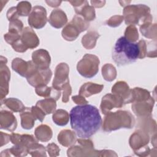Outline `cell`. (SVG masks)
<instances>
[{"label":"cell","mask_w":157,"mask_h":157,"mask_svg":"<svg viewBox=\"0 0 157 157\" xmlns=\"http://www.w3.org/2000/svg\"><path fill=\"white\" fill-rule=\"evenodd\" d=\"M61 90H63V92L62 101L64 103H66L67 102L69 101V96L71 94V93H72V89L69 85V82L64 84L61 87Z\"/></svg>","instance_id":"d590c367"},{"label":"cell","mask_w":157,"mask_h":157,"mask_svg":"<svg viewBox=\"0 0 157 157\" xmlns=\"http://www.w3.org/2000/svg\"><path fill=\"white\" fill-rule=\"evenodd\" d=\"M151 98L150 92L147 90L141 88H134L131 90L129 103L143 101L149 99Z\"/></svg>","instance_id":"603a6c76"},{"label":"cell","mask_w":157,"mask_h":157,"mask_svg":"<svg viewBox=\"0 0 157 157\" xmlns=\"http://www.w3.org/2000/svg\"><path fill=\"white\" fill-rule=\"evenodd\" d=\"M32 61L40 70L49 69L51 58L48 51L44 49H39L32 53Z\"/></svg>","instance_id":"4fadbf2b"},{"label":"cell","mask_w":157,"mask_h":157,"mask_svg":"<svg viewBox=\"0 0 157 157\" xmlns=\"http://www.w3.org/2000/svg\"><path fill=\"white\" fill-rule=\"evenodd\" d=\"M1 129L10 131L15 130L17 126V121L13 113L7 110H1L0 112Z\"/></svg>","instance_id":"e0dca14e"},{"label":"cell","mask_w":157,"mask_h":157,"mask_svg":"<svg viewBox=\"0 0 157 157\" xmlns=\"http://www.w3.org/2000/svg\"><path fill=\"white\" fill-rule=\"evenodd\" d=\"M89 26V21L85 20L80 15H75L72 21L67 24L62 30V36L66 40H74L79 34L85 31Z\"/></svg>","instance_id":"5b68a950"},{"label":"cell","mask_w":157,"mask_h":157,"mask_svg":"<svg viewBox=\"0 0 157 157\" xmlns=\"http://www.w3.org/2000/svg\"><path fill=\"white\" fill-rule=\"evenodd\" d=\"M20 39L27 48H34L39 44L38 37L34 30L29 27H25L23 29Z\"/></svg>","instance_id":"2e32d148"},{"label":"cell","mask_w":157,"mask_h":157,"mask_svg":"<svg viewBox=\"0 0 157 157\" xmlns=\"http://www.w3.org/2000/svg\"><path fill=\"white\" fill-rule=\"evenodd\" d=\"M104 88L103 85L87 82L83 84L79 90V94L85 97H89L93 94L100 93Z\"/></svg>","instance_id":"44dd1931"},{"label":"cell","mask_w":157,"mask_h":157,"mask_svg":"<svg viewBox=\"0 0 157 157\" xmlns=\"http://www.w3.org/2000/svg\"><path fill=\"white\" fill-rule=\"evenodd\" d=\"M47 151L50 156H56L59 154V148L54 143L49 144L47 146Z\"/></svg>","instance_id":"f35d334b"},{"label":"cell","mask_w":157,"mask_h":157,"mask_svg":"<svg viewBox=\"0 0 157 157\" xmlns=\"http://www.w3.org/2000/svg\"><path fill=\"white\" fill-rule=\"evenodd\" d=\"M37 139L41 142H48L52 137V131L50 126L41 124L36 128L34 132Z\"/></svg>","instance_id":"d4e9b609"},{"label":"cell","mask_w":157,"mask_h":157,"mask_svg":"<svg viewBox=\"0 0 157 157\" xmlns=\"http://www.w3.org/2000/svg\"><path fill=\"white\" fill-rule=\"evenodd\" d=\"M156 24L152 25L151 23H147L140 26L141 33L145 37L148 39L153 38L155 40L156 39Z\"/></svg>","instance_id":"f546056e"},{"label":"cell","mask_w":157,"mask_h":157,"mask_svg":"<svg viewBox=\"0 0 157 157\" xmlns=\"http://www.w3.org/2000/svg\"><path fill=\"white\" fill-rule=\"evenodd\" d=\"M52 76V72L50 69L40 70L38 69L32 75L27 78L29 85L36 88L38 86L47 85Z\"/></svg>","instance_id":"8fae6325"},{"label":"cell","mask_w":157,"mask_h":157,"mask_svg":"<svg viewBox=\"0 0 157 157\" xmlns=\"http://www.w3.org/2000/svg\"><path fill=\"white\" fill-rule=\"evenodd\" d=\"M113 94L120 97L124 101V104L129 103L131 90L125 82L120 81L117 82L112 88Z\"/></svg>","instance_id":"d6986e66"},{"label":"cell","mask_w":157,"mask_h":157,"mask_svg":"<svg viewBox=\"0 0 157 157\" xmlns=\"http://www.w3.org/2000/svg\"><path fill=\"white\" fill-rule=\"evenodd\" d=\"M12 68L22 77L26 78L35 73L38 68L33 61H25L21 58H14L12 62Z\"/></svg>","instance_id":"ba28073f"},{"label":"cell","mask_w":157,"mask_h":157,"mask_svg":"<svg viewBox=\"0 0 157 157\" xmlns=\"http://www.w3.org/2000/svg\"><path fill=\"white\" fill-rule=\"evenodd\" d=\"M129 142L131 148L134 151H136L147 146L149 142V136L147 132L137 130L131 135Z\"/></svg>","instance_id":"9a60e30c"},{"label":"cell","mask_w":157,"mask_h":157,"mask_svg":"<svg viewBox=\"0 0 157 157\" xmlns=\"http://www.w3.org/2000/svg\"><path fill=\"white\" fill-rule=\"evenodd\" d=\"M102 74L104 80L111 82L117 76V71L115 67L111 64H106L102 67Z\"/></svg>","instance_id":"4dcf8cb0"},{"label":"cell","mask_w":157,"mask_h":157,"mask_svg":"<svg viewBox=\"0 0 157 157\" xmlns=\"http://www.w3.org/2000/svg\"><path fill=\"white\" fill-rule=\"evenodd\" d=\"M123 17L120 15H115L112 17L109 20H108L105 23L111 26V27H116L119 26L123 20Z\"/></svg>","instance_id":"8d00e7d4"},{"label":"cell","mask_w":157,"mask_h":157,"mask_svg":"<svg viewBox=\"0 0 157 157\" xmlns=\"http://www.w3.org/2000/svg\"><path fill=\"white\" fill-rule=\"evenodd\" d=\"M67 21V16L61 9H56L52 10L48 18L50 25L55 28H61L66 25Z\"/></svg>","instance_id":"ac0fdd59"},{"label":"cell","mask_w":157,"mask_h":157,"mask_svg":"<svg viewBox=\"0 0 157 157\" xmlns=\"http://www.w3.org/2000/svg\"><path fill=\"white\" fill-rule=\"evenodd\" d=\"M124 37L129 42L134 43L139 38L138 31L136 26L134 25H129L126 28Z\"/></svg>","instance_id":"d6a6232c"},{"label":"cell","mask_w":157,"mask_h":157,"mask_svg":"<svg viewBox=\"0 0 157 157\" xmlns=\"http://www.w3.org/2000/svg\"><path fill=\"white\" fill-rule=\"evenodd\" d=\"M150 12V9L144 4L128 5L124 8L123 18L126 25H138L140 26L151 23L153 17Z\"/></svg>","instance_id":"277c9868"},{"label":"cell","mask_w":157,"mask_h":157,"mask_svg":"<svg viewBox=\"0 0 157 157\" xmlns=\"http://www.w3.org/2000/svg\"><path fill=\"white\" fill-rule=\"evenodd\" d=\"M21 34L18 33H13L9 32L8 33L4 34V37L5 40L9 44L12 45L16 40L20 38Z\"/></svg>","instance_id":"74e56055"},{"label":"cell","mask_w":157,"mask_h":157,"mask_svg":"<svg viewBox=\"0 0 157 157\" xmlns=\"http://www.w3.org/2000/svg\"><path fill=\"white\" fill-rule=\"evenodd\" d=\"M134 124V117L129 112L118 110L105 114L102 129L105 132H111L120 128L131 129Z\"/></svg>","instance_id":"3957f363"},{"label":"cell","mask_w":157,"mask_h":157,"mask_svg":"<svg viewBox=\"0 0 157 157\" xmlns=\"http://www.w3.org/2000/svg\"><path fill=\"white\" fill-rule=\"evenodd\" d=\"M23 24L22 21L18 19H15L9 22V32L13 33H18L21 34L23 31Z\"/></svg>","instance_id":"836d02e7"},{"label":"cell","mask_w":157,"mask_h":157,"mask_svg":"<svg viewBox=\"0 0 157 157\" xmlns=\"http://www.w3.org/2000/svg\"><path fill=\"white\" fill-rule=\"evenodd\" d=\"M123 104L124 101L120 97L114 94L109 93L102 98L100 108L102 113L105 115L112 109L120 108Z\"/></svg>","instance_id":"7c38bea8"},{"label":"cell","mask_w":157,"mask_h":157,"mask_svg":"<svg viewBox=\"0 0 157 157\" xmlns=\"http://www.w3.org/2000/svg\"><path fill=\"white\" fill-rule=\"evenodd\" d=\"M69 67L65 63H59L55 69V77L52 83V86L61 90V87L66 83L69 82Z\"/></svg>","instance_id":"30bf717a"},{"label":"cell","mask_w":157,"mask_h":157,"mask_svg":"<svg viewBox=\"0 0 157 157\" xmlns=\"http://www.w3.org/2000/svg\"><path fill=\"white\" fill-rule=\"evenodd\" d=\"M99 59L94 55L85 54L77 63V69L78 73L85 78L94 77L99 71Z\"/></svg>","instance_id":"8992f818"},{"label":"cell","mask_w":157,"mask_h":157,"mask_svg":"<svg viewBox=\"0 0 157 157\" xmlns=\"http://www.w3.org/2000/svg\"><path fill=\"white\" fill-rule=\"evenodd\" d=\"M21 37V36H20ZM12 48H13L14 50H15L17 52H20L23 53L25 52L27 50V48L25 47V45L23 44L22 42L21 39L20 38L17 40H16L12 45H11Z\"/></svg>","instance_id":"60d3db41"},{"label":"cell","mask_w":157,"mask_h":157,"mask_svg":"<svg viewBox=\"0 0 157 157\" xmlns=\"http://www.w3.org/2000/svg\"><path fill=\"white\" fill-rule=\"evenodd\" d=\"M69 2L74 7L75 12L77 15H81L88 21L94 20L96 17L94 9L89 5L87 1H69Z\"/></svg>","instance_id":"9c48e42d"},{"label":"cell","mask_w":157,"mask_h":157,"mask_svg":"<svg viewBox=\"0 0 157 157\" xmlns=\"http://www.w3.org/2000/svg\"><path fill=\"white\" fill-rule=\"evenodd\" d=\"M4 104L6 105L10 110L15 112H23L26 109V107L23 104L21 101L17 98H10L5 99L3 101H1V104Z\"/></svg>","instance_id":"4316f807"},{"label":"cell","mask_w":157,"mask_h":157,"mask_svg":"<svg viewBox=\"0 0 157 157\" xmlns=\"http://www.w3.org/2000/svg\"><path fill=\"white\" fill-rule=\"evenodd\" d=\"M46 3L48 4V6H51V7H58L59 6V4L62 2L61 1H45Z\"/></svg>","instance_id":"bcb514c9"},{"label":"cell","mask_w":157,"mask_h":157,"mask_svg":"<svg viewBox=\"0 0 157 157\" xmlns=\"http://www.w3.org/2000/svg\"><path fill=\"white\" fill-rule=\"evenodd\" d=\"M99 36L96 31H89L82 37V43L83 46L86 49H92L95 47L96 40Z\"/></svg>","instance_id":"83f0119b"},{"label":"cell","mask_w":157,"mask_h":157,"mask_svg":"<svg viewBox=\"0 0 157 157\" xmlns=\"http://www.w3.org/2000/svg\"><path fill=\"white\" fill-rule=\"evenodd\" d=\"M47 15L45 8L41 6H35L28 17V24L35 29H41L46 25Z\"/></svg>","instance_id":"52a82bcc"},{"label":"cell","mask_w":157,"mask_h":157,"mask_svg":"<svg viewBox=\"0 0 157 157\" xmlns=\"http://www.w3.org/2000/svg\"><path fill=\"white\" fill-rule=\"evenodd\" d=\"M36 94L45 98H52L55 101L59 99L61 96V90H57L54 87H48L47 85L38 86L36 88Z\"/></svg>","instance_id":"ffe728a7"},{"label":"cell","mask_w":157,"mask_h":157,"mask_svg":"<svg viewBox=\"0 0 157 157\" xmlns=\"http://www.w3.org/2000/svg\"><path fill=\"white\" fill-rule=\"evenodd\" d=\"M91 3L92 4V6L95 7H101L104 6V4L105 3V1H91Z\"/></svg>","instance_id":"f6af8a7d"},{"label":"cell","mask_w":157,"mask_h":157,"mask_svg":"<svg viewBox=\"0 0 157 157\" xmlns=\"http://www.w3.org/2000/svg\"><path fill=\"white\" fill-rule=\"evenodd\" d=\"M18 16L16 7H12L9 9L7 12V18L9 21L15 19H18Z\"/></svg>","instance_id":"7bdbcfd3"},{"label":"cell","mask_w":157,"mask_h":157,"mask_svg":"<svg viewBox=\"0 0 157 157\" xmlns=\"http://www.w3.org/2000/svg\"><path fill=\"white\" fill-rule=\"evenodd\" d=\"M10 152L15 156H26L28 153V148L22 145H15L12 148H9Z\"/></svg>","instance_id":"e575fe53"},{"label":"cell","mask_w":157,"mask_h":157,"mask_svg":"<svg viewBox=\"0 0 157 157\" xmlns=\"http://www.w3.org/2000/svg\"><path fill=\"white\" fill-rule=\"evenodd\" d=\"M138 45L140 48V59H143L147 55V44L145 40H140L138 42Z\"/></svg>","instance_id":"b9f144b4"},{"label":"cell","mask_w":157,"mask_h":157,"mask_svg":"<svg viewBox=\"0 0 157 157\" xmlns=\"http://www.w3.org/2000/svg\"><path fill=\"white\" fill-rule=\"evenodd\" d=\"M17 11L19 16L26 17L28 15L31 10V4L28 1H21L18 3L16 6Z\"/></svg>","instance_id":"1f68e13d"},{"label":"cell","mask_w":157,"mask_h":157,"mask_svg":"<svg viewBox=\"0 0 157 157\" xmlns=\"http://www.w3.org/2000/svg\"><path fill=\"white\" fill-rule=\"evenodd\" d=\"M72 101L78 105H85L87 104L88 103V101L85 99V98L82 96V95H77V96H74L72 97Z\"/></svg>","instance_id":"ee69618b"},{"label":"cell","mask_w":157,"mask_h":157,"mask_svg":"<svg viewBox=\"0 0 157 157\" xmlns=\"http://www.w3.org/2000/svg\"><path fill=\"white\" fill-rule=\"evenodd\" d=\"M132 105V110L135 114L139 117H148L151 115L155 103V100L152 97L149 99L139 102H134Z\"/></svg>","instance_id":"5bb4252c"},{"label":"cell","mask_w":157,"mask_h":157,"mask_svg":"<svg viewBox=\"0 0 157 157\" xmlns=\"http://www.w3.org/2000/svg\"><path fill=\"white\" fill-rule=\"evenodd\" d=\"M72 129L81 139H88L100 129L102 118L96 107L85 104L74 107L69 113Z\"/></svg>","instance_id":"6da1fadb"},{"label":"cell","mask_w":157,"mask_h":157,"mask_svg":"<svg viewBox=\"0 0 157 157\" xmlns=\"http://www.w3.org/2000/svg\"><path fill=\"white\" fill-rule=\"evenodd\" d=\"M31 110L33 112V113L34 114V115L36 117V119L39 120L41 122L43 121V120L45 118V113L39 107H38L36 105L32 106L31 108Z\"/></svg>","instance_id":"ab89813d"},{"label":"cell","mask_w":157,"mask_h":157,"mask_svg":"<svg viewBox=\"0 0 157 157\" xmlns=\"http://www.w3.org/2000/svg\"><path fill=\"white\" fill-rule=\"evenodd\" d=\"M36 105L39 107L45 115L54 113L56 107V101L52 98H45L38 101Z\"/></svg>","instance_id":"484cf974"},{"label":"cell","mask_w":157,"mask_h":157,"mask_svg":"<svg viewBox=\"0 0 157 157\" xmlns=\"http://www.w3.org/2000/svg\"><path fill=\"white\" fill-rule=\"evenodd\" d=\"M21 117V125L23 129H31L34 125L36 117L31 110V108L26 107L25 110L20 114Z\"/></svg>","instance_id":"7402d4cb"},{"label":"cell","mask_w":157,"mask_h":157,"mask_svg":"<svg viewBox=\"0 0 157 157\" xmlns=\"http://www.w3.org/2000/svg\"><path fill=\"white\" fill-rule=\"evenodd\" d=\"M140 48L138 43L131 42L124 36L118 38L112 51V59L118 66L134 63L139 58Z\"/></svg>","instance_id":"7a4b0ae2"},{"label":"cell","mask_w":157,"mask_h":157,"mask_svg":"<svg viewBox=\"0 0 157 157\" xmlns=\"http://www.w3.org/2000/svg\"><path fill=\"white\" fill-rule=\"evenodd\" d=\"M58 140L63 146L69 147L75 143L76 136L71 130H63L58 136Z\"/></svg>","instance_id":"cb8c5ba5"},{"label":"cell","mask_w":157,"mask_h":157,"mask_svg":"<svg viewBox=\"0 0 157 157\" xmlns=\"http://www.w3.org/2000/svg\"><path fill=\"white\" fill-rule=\"evenodd\" d=\"M69 113L63 109H58L53 114L52 119L54 123L58 126H65L69 121Z\"/></svg>","instance_id":"f1b7e54d"}]
</instances>
